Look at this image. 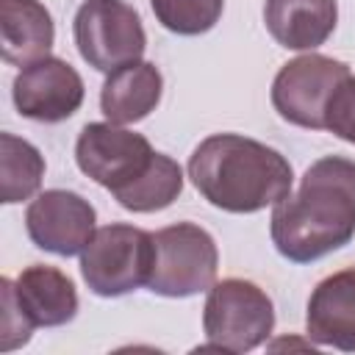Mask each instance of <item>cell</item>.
I'll return each instance as SVG.
<instances>
[{"label": "cell", "instance_id": "1", "mask_svg": "<svg viewBox=\"0 0 355 355\" xmlns=\"http://www.w3.org/2000/svg\"><path fill=\"white\" fill-rule=\"evenodd\" d=\"M269 233L275 250L311 263L341 250L355 236V161L324 155L313 161L294 194L272 205Z\"/></svg>", "mask_w": 355, "mask_h": 355}, {"label": "cell", "instance_id": "2", "mask_svg": "<svg viewBox=\"0 0 355 355\" xmlns=\"http://www.w3.org/2000/svg\"><path fill=\"white\" fill-rule=\"evenodd\" d=\"M194 189L214 208L255 214L291 194L294 169L286 155L241 133H214L189 158Z\"/></svg>", "mask_w": 355, "mask_h": 355}, {"label": "cell", "instance_id": "3", "mask_svg": "<svg viewBox=\"0 0 355 355\" xmlns=\"http://www.w3.org/2000/svg\"><path fill=\"white\" fill-rule=\"evenodd\" d=\"M275 327L269 294L244 277H225L208 288L202 305L205 347L222 352H250L261 347Z\"/></svg>", "mask_w": 355, "mask_h": 355}, {"label": "cell", "instance_id": "4", "mask_svg": "<svg viewBox=\"0 0 355 355\" xmlns=\"http://www.w3.org/2000/svg\"><path fill=\"white\" fill-rule=\"evenodd\" d=\"M153 263V233L125 222L97 227L80 252V275L97 297H122L147 286Z\"/></svg>", "mask_w": 355, "mask_h": 355}, {"label": "cell", "instance_id": "5", "mask_svg": "<svg viewBox=\"0 0 355 355\" xmlns=\"http://www.w3.org/2000/svg\"><path fill=\"white\" fill-rule=\"evenodd\" d=\"M72 36L80 58L105 75L141 61L147 50L141 17L125 0H83L72 19Z\"/></svg>", "mask_w": 355, "mask_h": 355}, {"label": "cell", "instance_id": "6", "mask_svg": "<svg viewBox=\"0 0 355 355\" xmlns=\"http://www.w3.org/2000/svg\"><path fill=\"white\" fill-rule=\"evenodd\" d=\"M155 263L147 288L161 297H194L216 283L219 250L214 236L194 225L178 222L153 233Z\"/></svg>", "mask_w": 355, "mask_h": 355}, {"label": "cell", "instance_id": "7", "mask_svg": "<svg viewBox=\"0 0 355 355\" xmlns=\"http://www.w3.org/2000/svg\"><path fill=\"white\" fill-rule=\"evenodd\" d=\"M347 75L352 72L338 58L322 53L297 55L277 69L272 80V105L280 119L297 128L324 130V105Z\"/></svg>", "mask_w": 355, "mask_h": 355}, {"label": "cell", "instance_id": "8", "mask_svg": "<svg viewBox=\"0 0 355 355\" xmlns=\"http://www.w3.org/2000/svg\"><path fill=\"white\" fill-rule=\"evenodd\" d=\"M155 158L153 144L116 122H89L75 141L78 169L111 194L130 186Z\"/></svg>", "mask_w": 355, "mask_h": 355}, {"label": "cell", "instance_id": "9", "mask_svg": "<svg viewBox=\"0 0 355 355\" xmlns=\"http://www.w3.org/2000/svg\"><path fill=\"white\" fill-rule=\"evenodd\" d=\"M97 211L78 191L47 189L31 200L25 211V230L31 241L53 255H78L94 236Z\"/></svg>", "mask_w": 355, "mask_h": 355}, {"label": "cell", "instance_id": "10", "mask_svg": "<svg viewBox=\"0 0 355 355\" xmlns=\"http://www.w3.org/2000/svg\"><path fill=\"white\" fill-rule=\"evenodd\" d=\"M83 78L58 55H44L22 67L11 83L14 105L22 116L36 122H64L83 103Z\"/></svg>", "mask_w": 355, "mask_h": 355}, {"label": "cell", "instance_id": "11", "mask_svg": "<svg viewBox=\"0 0 355 355\" xmlns=\"http://www.w3.org/2000/svg\"><path fill=\"white\" fill-rule=\"evenodd\" d=\"M305 333L319 347L355 352V266L316 283L305 311Z\"/></svg>", "mask_w": 355, "mask_h": 355}, {"label": "cell", "instance_id": "12", "mask_svg": "<svg viewBox=\"0 0 355 355\" xmlns=\"http://www.w3.org/2000/svg\"><path fill=\"white\" fill-rule=\"evenodd\" d=\"M263 22L269 36L286 50H316L338 22L336 0H266Z\"/></svg>", "mask_w": 355, "mask_h": 355}, {"label": "cell", "instance_id": "13", "mask_svg": "<svg viewBox=\"0 0 355 355\" xmlns=\"http://www.w3.org/2000/svg\"><path fill=\"white\" fill-rule=\"evenodd\" d=\"M14 294L33 327H58L75 319L78 291L75 283L55 266L33 263L14 280Z\"/></svg>", "mask_w": 355, "mask_h": 355}, {"label": "cell", "instance_id": "14", "mask_svg": "<svg viewBox=\"0 0 355 355\" xmlns=\"http://www.w3.org/2000/svg\"><path fill=\"white\" fill-rule=\"evenodd\" d=\"M0 36L3 61L28 67L50 55L55 25L50 11L39 0H0Z\"/></svg>", "mask_w": 355, "mask_h": 355}, {"label": "cell", "instance_id": "15", "mask_svg": "<svg viewBox=\"0 0 355 355\" xmlns=\"http://www.w3.org/2000/svg\"><path fill=\"white\" fill-rule=\"evenodd\" d=\"M161 69L150 61H133L128 67L108 72L100 89V111L108 122L133 125L155 111V105L161 103Z\"/></svg>", "mask_w": 355, "mask_h": 355}, {"label": "cell", "instance_id": "16", "mask_svg": "<svg viewBox=\"0 0 355 355\" xmlns=\"http://www.w3.org/2000/svg\"><path fill=\"white\" fill-rule=\"evenodd\" d=\"M183 191V169L175 158L155 153L150 166L125 189L114 191V200L133 214H153L169 208Z\"/></svg>", "mask_w": 355, "mask_h": 355}, {"label": "cell", "instance_id": "17", "mask_svg": "<svg viewBox=\"0 0 355 355\" xmlns=\"http://www.w3.org/2000/svg\"><path fill=\"white\" fill-rule=\"evenodd\" d=\"M44 178V158L42 153L14 136L0 133V202L14 205L22 200H31Z\"/></svg>", "mask_w": 355, "mask_h": 355}, {"label": "cell", "instance_id": "18", "mask_svg": "<svg viewBox=\"0 0 355 355\" xmlns=\"http://www.w3.org/2000/svg\"><path fill=\"white\" fill-rule=\"evenodd\" d=\"M155 19L178 36L208 33L225 8V0H150Z\"/></svg>", "mask_w": 355, "mask_h": 355}, {"label": "cell", "instance_id": "19", "mask_svg": "<svg viewBox=\"0 0 355 355\" xmlns=\"http://www.w3.org/2000/svg\"><path fill=\"white\" fill-rule=\"evenodd\" d=\"M324 130L355 144V75H347L324 105Z\"/></svg>", "mask_w": 355, "mask_h": 355}, {"label": "cell", "instance_id": "20", "mask_svg": "<svg viewBox=\"0 0 355 355\" xmlns=\"http://www.w3.org/2000/svg\"><path fill=\"white\" fill-rule=\"evenodd\" d=\"M0 297H3L0 349H3V352H11V349L28 344V341H31V333H33L36 327H33V322L25 316V311L19 308L17 294H14V280H11V277H3V280H0Z\"/></svg>", "mask_w": 355, "mask_h": 355}]
</instances>
